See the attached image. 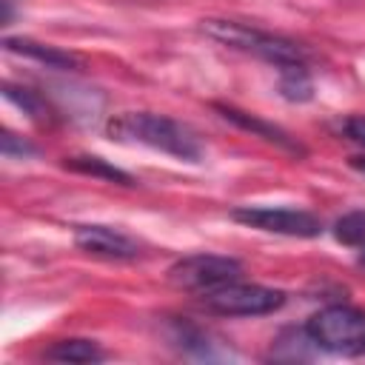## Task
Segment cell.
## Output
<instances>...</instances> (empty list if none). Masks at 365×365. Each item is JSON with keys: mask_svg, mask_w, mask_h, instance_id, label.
<instances>
[{"mask_svg": "<svg viewBox=\"0 0 365 365\" xmlns=\"http://www.w3.org/2000/svg\"><path fill=\"white\" fill-rule=\"evenodd\" d=\"M231 217L242 225L268 231V234H282V237H319L322 234V220L311 211L302 208H279V205H240L231 211Z\"/></svg>", "mask_w": 365, "mask_h": 365, "instance_id": "8992f818", "label": "cell"}, {"mask_svg": "<svg viewBox=\"0 0 365 365\" xmlns=\"http://www.w3.org/2000/svg\"><path fill=\"white\" fill-rule=\"evenodd\" d=\"M106 134L117 143L148 145L154 151L171 154V157L185 160V163L202 160V143L197 140V134L188 125H182L165 114L125 111V114H117L106 123Z\"/></svg>", "mask_w": 365, "mask_h": 365, "instance_id": "6da1fadb", "label": "cell"}, {"mask_svg": "<svg viewBox=\"0 0 365 365\" xmlns=\"http://www.w3.org/2000/svg\"><path fill=\"white\" fill-rule=\"evenodd\" d=\"M171 339L180 342V348L185 354H194V356H202V359H225V356H234L231 351H220V342H211V334L197 328V325H188V322H174L171 325Z\"/></svg>", "mask_w": 365, "mask_h": 365, "instance_id": "30bf717a", "label": "cell"}, {"mask_svg": "<svg viewBox=\"0 0 365 365\" xmlns=\"http://www.w3.org/2000/svg\"><path fill=\"white\" fill-rule=\"evenodd\" d=\"M3 46H6V51H11V54H23V57H29V60L43 63L46 68H63V71L80 68V57H77V54L63 51V48L48 46V43H37V40H29V37H6Z\"/></svg>", "mask_w": 365, "mask_h": 365, "instance_id": "9c48e42d", "label": "cell"}, {"mask_svg": "<svg viewBox=\"0 0 365 365\" xmlns=\"http://www.w3.org/2000/svg\"><path fill=\"white\" fill-rule=\"evenodd\" d=\"M359 265L365 268V245H362V251H359Z\"/></svg>", "mask_w": 365, "mask_h": 365, "instance_id": "ffe728a7", "label": "cell"}, {"mask_svg": "<svg viewBox=\"0 0 365 365\" xmlns=\"http://www.w3.org/2000/svg\"><path fill=\"white\" fill-rule=\"evenodd\" d=\"M339 128H342V134H345L348 140H354V143H359V145H365V117H362V114H354V117H345Z\"/></svg>", "mask_w": 365, "mask_h": 365, "instance_id": "e0dca14e", "label": "cell"}, {"mask_svg": "<svg viewBox=\"0 0 365 365\" xmlns=\"http://www.w3.org/2000/svg\"><path fill=\"white\" fill-rule=\"evenodd\" d=\"M314 345L336 356H365V311L354 305H325L305 322Z\"/></svg>", "mask_w": 365, "mask_h": 365, "instance_id": "3957f363", "label": "cell"}, {"mask_svg": "<svg viewBox=\"0 0 365 365\" xmlns=\"http://www.w3.org/2000/svg\"><path fill=\"white\" fill-rule=\"evenodd\" d=\"M214 111H220V117L222 120H228V123H234L237 128H242V131H248V134H254V137H259V140H265V143H274L277 148H282V151H291V154H305V148L285 131V128H279V125H274V123H268V120H262V117H257V114H251V111H242V108H237V106H225V103H214Z\"/></svg>", "mask_w": 365, "mask_h": 365, "instance_id": "ba28073f", "label": "cell"}, {"mask_svg": "<svg viewBox=\"0 0 365 365\" xmlns=\"http://www.w3.org/2000/svg\"><path fill=\"white\" fill-rule=\"evenodd\" d=\"M242 277V262L222 254H188L168 268V282L177 291L208 294Z\"/></svg>", "mask_w": 365, "mask_h": 365, "instance_id": "5b68a950", "label": "cell"}, {"mask_svg": "<svg viewBox=\"0 0 365 365\" xmlns=\"http://www.w3.org/2000/svg\"><path fill=\"white\" fill-rule=\"evenodd\" d=\"M351 165H354L356 171H362V174H365V154H362V157H351Z\"/></svg>", "mask_w": 365, "mask_h": 365, "instance_id": "d6986e66", "label": "cell"}, {"mask_svg": "<svg viewBox=\"0 0 365 365\" xmlns=\"http://www.w3.org/2000/svg\"><path fill=\"white\" fill-rule=\"evenodd\" d=\"M279 91L291 103H308L314 97V83L305 68V63H288L279 66Z\"/></svg>", "mask_w": 365, "mask_h": 365, "instance_id": "7c38bea8", "label": "cell"}, {"mask_svg": "<svg viewBox=\"0 0 365 365\" xmlns=\"http://www.w3.org/2000/svg\"><path fill=\"white\" fill-rule=\"evenodd\" d=\"M200 29H202L205 37L217 40L220 46L262 57L274 66L305 63V48L297 40L274 34V31H262V29H254V26H245V23H237V20H217V17L202 20Z\"/></svg>", "mask_w": 365, "mask_h": 365, "instance_id": "7a4b0ae2", "label": "cell"}, {"mask_svg": "<svg viewBox=\"0 0 365 365\" xmlns=\"http://www.w3.org/2000/svg\"><path fill=\"white\" fill-rule=\"evenodd\" d=\"M3 94H6V100H11L29 120H34V123H46V120H48V106H46V100H43L37 91H31V88H26V86H17V83H3Z\"/></svg>", "mask_w": 365, "mask_h": 365, "instance_id": "5bb4252c", "label": "cell"}, {"mask_svg": "<svg viewBox=\"0 0 365 365\" xmlns=\"http://www.w3.org/2000/svg\"><path fill=\"white\" fill-rule=\"evenodd\" d=\"M334 237L342 245H365V211H348L334 222Z\"/></svg>", "mask_w": 365, "mask_h": 365, "instance_id": "9a60e30c", "label": "cell"}, {"mask_svg": "<svg viewBox=\"0 0 365 365\" xmlns=\"http://www.w3.org/2000/svg\"><path fill=\"white\" fill-rule=\"evenodd\" d=\"M0 148H3L6 157H31V154H37V148H34L29 140H23V137H17V134H11V131H3Z\"/></svg>", "mask_w": 365, "mask_h": 365, "instance_id": "2e32d148", "label": "cell"}, {"mask_svg": "<svg viewBox=\"0 0 365 365\" xmlns=\"http://www.w3.org/2000/svg\"><path fill=\"white\" fill-rule=\"evenodd\" d=\"M63 165L71 168V171H77V174H88V177H100V180H108V182L131 185V174L120 171L117 165H111V163H106L103 157H94V154H74V157H66Z\"/></svg>", "mask_w": 365, "mask_h": 365, "instance_id": "4fadbf2b", "label": "cell"}, {"mask_svg": "<svg viewBox=\"0 0 365 365\" xmlns=\"http://www.w3.org/2000/svg\"><path fill=\"white\" fill-rule=\"evenodd\" d=\"M43 359H51V362H100V359H106V351L91 339H60L43 351Z\"/></svg>", "mask_w": 365, "mask_h": 365, "instance_id": "8fae6325", "label": "cell"}, {"mask_svg": "<svg viewBox=\"0 0 365 365\" xmlns=\"http://www.w3.org/2000/svg\"><path fill=\"white\" fill-rule=\"evenodd\" d=\"M200 305L217 317H265L285 305V291L234 279L222 288L202 294Z\"/></svg>", "mask_w": 365, "mask_h": 365, "instance_id": "277c9868", "label": "cell"}, {"mask_svg": "<svg viewBox=\"0 0 365 365\" xmlns=\"http://www.w3.org/2000/svg\"><path fill=\"white\" fill-rule=\"evenodd\" d=\"M3 3V23H11V0H0Z\"/></svg>", "mask_w": 365, "mask_h": 365, "instance_id": "ac0fdd59", "label": "cell"}, {"mask_svg": "<svg viewBox=\"0 0 365 365\" xmlns=\"http://www.w3.org/2000/svg\"><path fill=\"white\" fill-rule=\"evenodd\" d=\"M74 242L83 254L100 257V259H137L140 257V242L108 225H77Z\"/></svg>", "mask_w": 365, "mask_h": 365, "instance_id": "52a82bcc", "label": "cell"}]
</instances>
